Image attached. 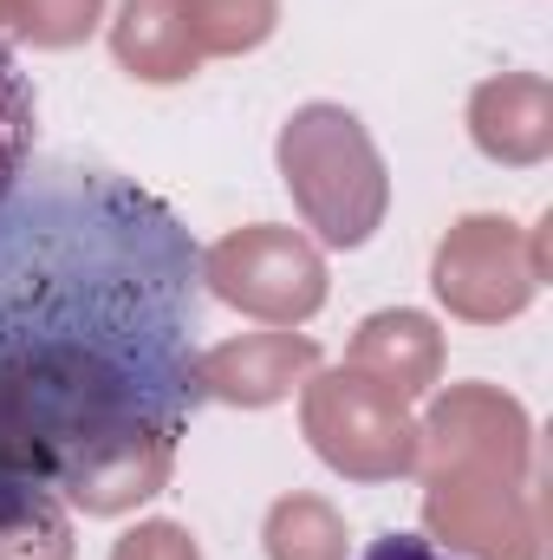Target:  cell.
<instances>
[{"label": "cell", "mask_w": 553, "mask_h": 560, "mask_svg": "<svg viewBox=\"0 0 553 560\" xmlns=\"http://www.w3.org/2000/svg\"><path fill=\"white\" fill-rule=\"evenodd\" d=\"M202 280L183 215L111 170L26 163L0 196V476L39 522L189 430Z\"/></svg>", "instance_id": "cell-1"}, {"label": "cell", "mask_w": 553, "mask_h": 560, "mask_svg": "<svg viewBox=\"0 0 553 560\" xmlns=\"http://www.w3.org/2000/svg\"><path fill=\"white\" fill-rule=\"evenodd\" d=\"M33 125H39V105H33V85L26 72L13 66V52L0 46V196L26 176L33 163Z\"/></svg>", "instance_id": "cell-2"}, {"label": "cell", "mask_w": 553, "mask_h": 560, "mask_svg": "<svg viewBox=\"0 0 553 560\" xmlns=\"http://www.w3.org/2000/svg\"><path fill=\"white\" fill-rule=\"evenodd\" d=\"M365 560H462V555H449V548H436L423 535H378L365 548Z\"/></svg>", "instance_id": "cell-3"}, {"label": "cell", "mask_w": 553, "mask_h": 560, "mask_svg": "<svg viewBox=\"0 0 553 560\" xmlns=\"http://www.w3.org/2000/svg\"><path fill=\"white\" fill-rule=\"evenodd\" d=\"M26 522H39V515H33V509H26V495L0 476V528H26Z\"/></svg>", "instance_id": "cell-4"}]
</instances>
